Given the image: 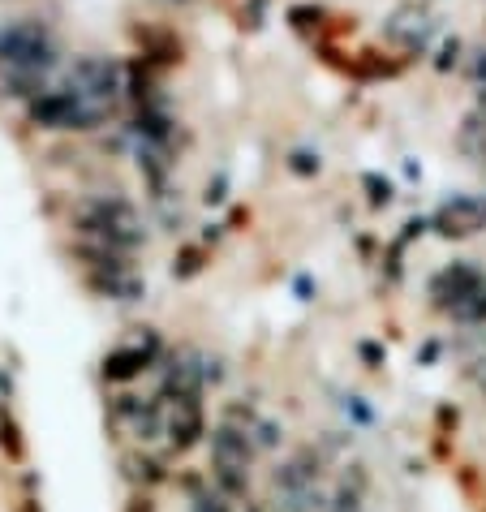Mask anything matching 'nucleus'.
<instances>
[{
    "mask_svg": "<svg viewBox=\"0 0 486 512\" xmlns=\"http://www.w3.org/2000/svg\"><path fill=\"white\" fill-rule=\"evenodd\" d=\"M61 48L44 18H9L0 22V74H35L48 78Z\"/></svg>",
    "mask_w": 486,
    "mask_h": 512,
    "instance_id": "1",
    "label": "nucleus"
},
{
    "mask_svg": "<svg viewBox=\"0 0 486 512\" xmlns=\"http://www.w3.org/2000/svg\"><path fill=\"white\" fill-rule=\"evenodd\" d=\"M78 233L87 241H104V246H112V250H125V254H130L134 246H142V224L134 216V207L117 194L91 198L87 211L78 216Z\"/></svg>",
    "mask_w": 486,
    "mask_h": 512,
    "instance_id": "2",
    "label": "nucleus"
},
{
    "mask_svg": "<svg viewBox=\"0 0 486 512\" xmlns=\"http://www.w3.org/2000/svg\"><path fill=\"white\" fill-rule=\"evenodd\" d=\"M31 125H39V130H99L108 117H112V108H99V104H87V99H78L69 87H48L44 95H35L31 99Z\"/></svg>",
    "mask_w": 486,
    "mask_h": 512,
    "instance_id": "3",
    "label": "nucleus"
},
{
    "mask_svg": "<svg viewBox=\"0 0 486 512\" xmlns=\"http://www.w3.org/2000/svg\"><path fill=\"white\" fill-rule=\"evenodd\" d=\"M65 87L74 91L78 99L87 104H99V108H117L121 95H125V65L117 56H99V52H87L69 65L65 74Z\"/></svg>",
    "mask_w": 486,
    "mask_h": 512,
    "instance_id": "4",
    "label": "nucleus"
},
{
    "mask_svg": "<svg viewBox=\"0 0 486 512\" xmlns=\"http://www.w3.org/2000/svg\"><path fill=\"white\" fill-rule=\"evenodd\" d=\"M250 457H254V444L246 431L237 426H220L211 435V465H216V478L228 495H241L246 491V469H250Z\"/></svg>",
    "mask_w": 486,
    "mask_h": 512,
    "instance_id": "5",
    "label": "nucleus"
},
{
    "mask_svg": "<svg viewBox=\"0 0 486 512\" xmlns=\"http://www.w3.org/2000/svg\"><path fill=\"white\" fill-rule=\"evenodd\" d=\"M431 229L448 241H461V237H474L486 229V198L482 194H456L448 198L435 216H431Z\"/></svg>",
    "mask_w": 486,
    "mask_h": 512,
    "instance_id": "6",
    "label": "nucleus"
},
{
    "mask_svg": "<svg viewBox=\"0 0 486 512\" xmlns=\"http://www.w3.org/2000/svg\"><path fill=\"white\" fill-rule=\"evenodd\" d=\"M486 289V280L478 267H469V263H452L448 272H439L435 284H431V293L439 297V306H465V302H478Z\"/></svg>",
    "mask_w": 486,
    "mask_h": 512,
    "instance_id": "7",
    "label": "nucleus"
},
{
    "mask_svg": "<svg viewBox=\"0 0 486 512\" xmlns=\"http://www.w3.org/2000/svg\"><path fill=\"white\" fill-rule=\"evenodd\" d=\"M431 35H435V18L426 9H418V5L392 13V22H388V39L400 44L405 56H422L426 44H431Z\"/></svg>",
    "mask_w": 486,
    "mask_h": 512,
    "instance_id": "8",
    "label": "nucleus"
},
{
    "mask_svg": "<svg viewBox=\"0 0 486 512\" xmlns=\"http://www.w3.org/2000/svg\"><path fill=\"white\" fill-rule=\"evenodd\" d=\"M168 439H173V448H181V452L203 439V409H198V396L194 401H177L173 418H168Z\"/></svg>",
    "mask_w": 486,
    "mask_h": 512,
    "instance_id": "9",
    "label": "nucleus"
},
{
    "mask_svg": "<svg viewBox=\"0 0 486 512\" xmlns=\"http://www.w3.org/2000/svg\"><path fill=\"white\" fill-rule=\"evenodd\" d=\"M134 138L138 142H151V147H168L173 142V117L160 108V104H147L134 112Z\"/></svg>",
    "mask_w": 486,
    "mask_h": 512,
    "instance_id": "10",
    "label": "nucleus"
},
{
    "mask_svg": "<svg viewBox=\"0 0 486 512\" xmlns=\"http://www.w3.org/2000/svg\"><path fill=\"white\" fill-rule=\"evenodd\" d=\"M151 366V349H117L104 358V379L108 383H130Z\"/></svg>",
    "mask_w": 486,
    "mask_h": 512,
    "instance_id": "11",
    "label": "nucleus"
},
{
    "mask_svg": "<svg viewBox=\"0 0 486 512\" xmlns=\"http://www.w3.org/2000/svg\"><path fill=\"white\" fill-rule=\"evenodd\" d=\"M95 289L117 297V302H134V297H142V284L130 276V272H95Z\"/></svg>",
    "mask_w": 486,
    "mask_h": 512,
    "instance_id": "12",
    "label": "nucleus"
},
{
    "mask_svg": "<svg viewBox=\"0 0 486 512\" xmlns=\"http://www.w3.org/2000/svg\"><path fill=\"white\" fill-rule=\"evenodd\" d=\"M0 448H5V457H13V461H22V435H18V422H13L5 409H0Z\"/></svg>",
    "mask_w": 486,
    "mask_h": 512,
    "instance_id": "13",
    "label": "nucleus"
},
{
    "mask_svg": "<svg viewBox=\"0 0 486 512\" xmlns=\"http://www.w3.org/2000/svg\"><path fill=\"white\" fill-rule=\"evenodd\" d=\"M289 22L297 26V31H319V26L327 22V9H319V5H293Z\"/></svg>",
    "mask_w": 486,
    "mask_h": 512,
    "instance_id": "14",
    "label": "nucleus"
},
{
    "mask_svg": "<svg viewBox=\"0 0 486 512\" xmlns=\"http://www.w3.org/2000/svg\"><path fill=\"white\" fill-rule=\"evenodd\" d=\"M362 186L370 190V203H375V207H388V203H392V194H396V190H392V181H388V177H379V173H366V177H362Z\"/></svg>",
    "mask_w": 486,
    "mask_h": 512,
    "instance_id": "15",
    "label": "nucleus"
},
{
    "mask_svg": "<svg viewBox=\"0 0 486 512\" xmlns=\"http://www.w3.org/2000/svg\"><path fill=\"white\" fill-rule=\"evenodd\" d=\"M289 168H293V173L297 177H319V168H323V160H319V151H293L289 155Z\"/></svg>",
    "mask_w": 486,
    "mask_h": 512,
    "instance_id": "16",
    "label": "nucleus"
},
{
    "mask_svg": "<svg viewBox=\"0 0 486 512\" xmlns=\"http://www.w3.org/2000/svg\"><path fill=\"white\" fill-rule=\"evenodd\" d=\"M461 52H465V44H461V39H443V48H439V56H435V69H439V74H448V69H456V65H461Z\"/></svg>",
    "mask_w": 486,
    "mask_h": 512,
    "instance_id": "17",
    "label": "nucleus"
},
{
    "mask_svg": "<svg viewBox=\"0 0 486 512\" xmlns=\"http://www.w3.org/2000/svg\"><path fill=\"white\" fill-rule=\"evenodd\" d=\"M173 272H177V276H198V272H203V250H194V246L181 250L177 263H173Z\"/></svg>",
    "mask_w": 486,
    "mask_h": 512,
    "instance_id": "18",
    "label": "nucleus"
},
{
    "mask_svg": "<svg viewBox=\"0 0 486 512\" xmlns=\"http://www.w3.org/2000/svg\"><path fill=\"white\" fill-rule=\"evenodd\" d=\"M194 512H233V508H228L224 491H203V495H194Z\"/></svg>",
    "mask_w": 486,
    "mask_h": 512,
    "instance_id": "19",
    "label": "nucleus"
},
{
    "mask_svg": "<svg viewBox=\"0 0 486 512\" xmlns=\"http://www.w3.org/2000/svg\"><path fill=\"white\" fill-rule=\"evenodd\" d=\"M465 69H469V78L478 82V87H486V48H478L474 56L465 61Z\"/></svg>",
    "mask_w": 486,
    "mask_h": 512,
    "instance_id": "20",
    "label": "nucleus"
},
{
    "mask_svg": "<svg viewBox=\"0 0 486 512\" xmlns=\"http://www.w3.org/2000/svg\"><path fill=\"white\" fill-rule=\"evenodd\" d=\"M207 203H224V177L216 181V186H207Z\"/></svg>",
    "mask_w": 486,
    "mask_h": 512,
    "instance_id": "21",
    "label": "nucleus"
},
{
    "mask_svg": "<svg viewBox=\"0 0 486 512\" xmlns=\"http://www.w3.org/2000/svg\"><path fill=\"white\" fill-rule=\"evenodd\" d=\"M362 358H366V362H375V366H379V362H383V353H379L375 345H362Z\"/></svg>",
    "mask_w": 486,
    "mask_h": 512,
    "instance_id": "22",
    "label": "nucleus"
},
{
    "mask_svg": "<svg viewBox=\"0 0 486 512\" xmlns=\"http://www.w3.org/2000/svg\"><path fill=\"white\" fill-rule=\"evenodd\" d=\"M474 112H482V117H486V87L478 91V104H474Z\"/></svg>",
    "mask_w": 486,
    "mask_h": 512,
    "instance_id": "23",
    "label": "nucleus"
},
{
    "mask_svg": "<svg viewBox=\"0 0 486 512\" xmlns=\"http://www.w3.org/2000/svg\"><path fill=\"white\" fill-rule=\"evenodd\" d=\"M482 315H486V302H482Z\"/></svg>",
    "mask_w": 486,
    "mask_h": 512,
    "instance_id": "24",
    "label": "nucleus"
},
{
    "mask_svg": "<svg viewBox=\"0 0 486 512\" xmlns=\"http://www.w3.org/2000/svg\"><path fill=\"white\" fill-rule=\"evenodd\" d=\"M177 5H185V0H177Z\"/></svg>",
    "mask_w": 486,
    "mask_h": 512,
    "instance_id": "25",
    "label": "nucleus"
}]
</instances>
